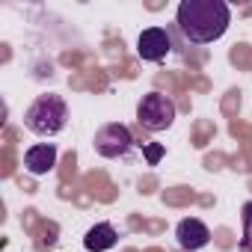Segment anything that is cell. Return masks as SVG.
Instances as JSON below:
<instances>
[{
  "label": "cell",
  "instance_id": "1",
  "mask_svg": "<svg viewBox=\"0 0 252 252\" xmlns=\"http://www.w3.org/2000/svg\"><path fill=\"white\" fill-rule=\"evenodd\" d=\"M231 24V9L225 0H181L175 12V27L190 45H211L225 36Z\"/></svg>",
  "mask_w": 252,
  "mask_h": 252
},
{
  "label": "cell",
  "instance_id": "2",
  "mask_svg": "<svg viewBox=\"0 0 252 252\" xmlns=\"http://www.w3.org/2000/svg\"><path fill=\"white\" fill-rule=\"evenodd\" d=\"M68 122V107L60 95L54 92H45L39 95L27 110H24V128L39 134V137H54L65 128Z\"/></svg>",
  "mask_w": 252,
  "mask_h": 252
},
{
  "label": "cell",
  "instance_id": "3",
  "mask_svg": "<svg viewBox=\"0 0 252 252\" xmlns=\"http://www.w3.org/2000/svg\"><path fill=\"white\" fill-rule=\"evenodd\" d=\"M175 116H178V107H175V101H172L169 95H163V92H149V95H143L140 104H137V122L143 125L146 131H152V134L172 128Z\"/></svg>",
  "mask_w": 252,
  "mask_h": 252
},
{
  "label": "cell",
  "instance_id": "4",
  "mask_svg": "<svg viewBox=\"0 0 252 252\" xmlns=\"http://www.w3.org/2000/svg\"><path fill=\"white\" fill-rule=\"evenodd\" d=\"M92 146L101 158H110V160L113 158H128V152L134 149V134H131L128 125H122V122H107L95 131Z\"/></svg>",
  "mask_w": 252,
  "mask_h": 252
},
{
  "label": "cell",
  "instance_id": "5",
  "mask_svg": "<svg viewBox=\"0 0 252 252\" xmlns=\"http://www.w3.org/2000/svg\"><path fill=\"white\" fill-rule=\"evenodd\" d=\"M169 51H172V36L163 27H149L137 39V57L146 63H160V60H166Z\"/></svg>",
  "mask_w": 252,
  "mask_h": 252
},
{
  "label": "cell",
  "instance_id": "6",
  "mask_svg": "<svg viewBox=\"0 0 252 252\" xmlns=\"http://www.w3.org/2000/svg\"><path fill=\"white\" fill-rule=\"evenodd\" d=\"M175 240H178V246L184 252H196V249H205L211 243V228L202 220L187 217V220H181L175 225Z\"/></svg>",
  "mask_w": 252,
  "mask_h": 252
},
{
  "label": "cell",
  "instance_id": "7",
  "mask_svg": "<svg viewBox=\"0 0 252 252\" xmlns=\"http://www.w3.org/2000/svg\"><path fill=\"white\" fill-rule=\"evenodd\" d=\"M57 166V146L54 143H36L24 152V169L30 175H48Z\"/></svg>",
  "mask_w": 252,
  "mask_h": 252
},
{
  "label": "cell",
  "instance_id": "8",
  "mask_svg": "<svg viewBox=\"0 0 252 252\" xmlns=\"http://www.w3.org/2000/svg\"><path fill=\"white\" fill-rule=\"evenodd\" d=\"M119 243V231L113 222H95L86 234H83V246L86 252H107Z\"/></svg>",
  "mask_w": 252,
  "mask_h": 252
},
{
  "label": "cell",
  "instance_id": "9",
  "mask_svg": "<svg viewBox=\"0 0 252 252\" xmlns=\"http://www.w3.org/2000/svg\"><path fill=\"white\" fill-rule=\"evenodd\" d=\"M240 222H243V234H240L237 252H252V199L243 202V208H240Z\"/></svg>",
  "mask_w": 252,
  "mask_h": 252
},
{
  "label": "cell",
  "instance_id": "10",
  "mask_svg": "<svg viewBox=\"0 0 252 252\" xmlns=\"http://www.w3.org/2000/svg\"><path fill=\"white\" fill-rule=\"evenodd\" d=\"M146 158H149V163L155 166V163L163 158V146H146Z\"/></svg>",
  "mask_w": 252,
  "mask_h": 252
}]
</instances>
